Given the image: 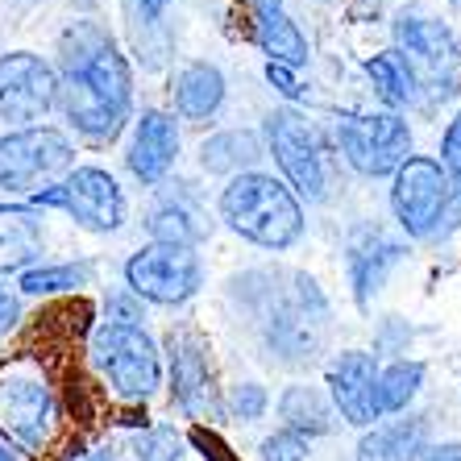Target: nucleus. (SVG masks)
Instances as JSON below:
<instances>
[{
    "instance_id": "1",
    "label": "nucleus",
    "mask_w": 461,
    "mask_h": 461,
    "mask_svg": "<svg viewBox=\"0 0 461 461\" xmlns=\"http://www.w3.org/2000/svg\"><path fill=\"white\" fill-rule=\"evenodd\" d=\"M59 113L92 146H113L133 121V67L100 22L59 33Z\"/></svg>"
},
{
    "instance_id": "2",
    "label": "nucleus",
    "mask_w": 461,
    "mask_h": 461,
    "mask_svg": "<svg viewBox=\"0 0 461 461\" xmlns=\"http://www.w3.org/2000/svg\"><path fill=\"white\" fill-rule=\"evenodd\" d=\"M262 283L267 287H254L249 275H241L233 279V291L258 316V333L270 357H279L283 366L316 362L329 341V300L321 283L303 270H287V275L262 270Z\"/></svg>"
},
{
    "instance_id": "3",
    "label": "nucleus",
    "mask_w": 461,
    "mask_h": 461,
    "mask_svg": "<svg viewBox=\"0 0 461 461\" xmlns=\"http://www.w3.org/2000/svg\"><path fill=\"white\" fill-rule=\"evenodd\" d=\"M216 212H221L229 233H237L241 241H249L258 249H270V254L300 246L303 229H308L300 195L291 192L279 175H267V171L233 175L221 187Z\"/></svg>"
},
{
    "instance_id": "4",
    "label": "nucleus",
    "mask_w": 461,
    "mask_h": 461,
    "mask_svg": "<svg viewBox=\"0 0 461 461\" xmlns=\"http://www.w3.org/2000/svg\"><path fill=\"white\" fill-rule=\"evenodd\" d=\"M391 216L403 241L440 246L461 229V187L429 154H411L391 175Z\"/></svg>"
},
{
    "instance_id": "5",
    "label": "nucleus",
    "mask_w": 461,
    "mask_h": 461,
    "mask_svg": "<svg viewBox=\"0 0 461 461\" xmlns=\"http://www.w3.org/2000/svg\"><path fill=\"white\" fill-rule=\"evenodd\" d=\"M87 362L121 403H150L162 386V349L146 324L100 321L87 337Z\"/></svg>"
},
{
    "instance_id": "6",
    "label": "nucleus",
    "mask_w": 461,
    "mask_h": 461,
    "mask_svg": "<svg viewBox=\"0 0 461 461\" xmlns=\"http://www.w3.org/2000/svg\"><path fill=\"white\" fill-rule=\"evenodd\" d=\"M59 429V395L33 354L0 362V437L22 453H42Z\"/></svg>"
},
{
    "instance_id": "7",
    "label": "nucleus",
    "mask_w": 461,
    "mask_h": 461,
    "mask_svg": "<svg viewBox=\"0 0 461 461\" xmlns=\"http://www.w3.org/2000/svg\"><path fill=\"white\" fill-rule=\"evenodd\" d=\"M76 171V141L63 129L30 125L0 138V192L33 195Z\"/></svg>"
},
{
    "instance_id": "8",
    "label": "nucleus",
    "mask_w": 461,
    "mask_h": 461,
    "mask_svg": "<svg viewBox=\"0 0 461 461\" xmlns=\"http://www.w3.org/2000/svg\"><path fill=\"white\" fill-rule=\"evenodd\" d=\"M25 204H30L33 212L54 208V212L71 216L87 233H117L129 216L125 192H121V183L113 179L104 167H76V171H67L59 183L33 192Z\"/></svg>"
},
{
    "instance_id": "9",
    "label": "nucleus",
    "mask_w": 461,
    "mask_h": 461,
    "mask_svg": "<svg viewBox=\"0 0 461 461\" xmlns=\"http://www.w3.org/2000/svg\"><path fill=\"white\" fill-rule=\"evenodd\" d=\"M262 141L267 154L279 162V179L287 183L295 195L321 204L329 195V162H324V146L321 133L312 129V121L303 117L300 108H275L262 125Z\"/></svg>"
},
{
    "instance_id": "10",
    "label": "nucleus",
    "mask_w": 461,
    "mask_h": 461,
    "mask_svg": "<svg viewBox=\"0 0 461 461\" xmlns=\"http://www.w3.org/2000/svg\"><path fill=\"white\" fill-rule=\"evenodd\" d=\"M333 133L341 158L366 179L395 175L411 158V125L403 113H341Z\"/></svg>"
},
{
    "instance_id": "11",
    "label": "nucleus",
    "mask_w": 461,
    "mask_h": 461,
    "mask_svg": "<svg viewBox=\"0 0 461 461\" xmlns=\"http://www.w3.org/2000/svg\"><path fill=\"white\" fill-rule=\"evenodd\" d=\"M204 287V262L195 249L183 246H141L125 262V291H133L141 303L158 308H183Z\"/></svg>"
},
{
    "instance_id": "12",
    "label": "nucleus",
    "mask_w": 461,
    "mask_h": 461,
    "mask_svg": "<svg viewBox=\"0 0 461 461\" xmlns=\"http://www.w3.org/2000/svg\"><path fill=\"white\" fill-rule=\"evenodd\" d=\"M167 345V378H171V399L187 420H216L225 411L221 391H216V370H212V349H208L204 333L192 324H175L162 337Z\"/></svg>"
},
{
    "instance_id": "13",
    "label": "nucleus",
    "mask_w": 461,
    "mask_h": 461,
    "mask_svg": "<svg viewBox=\"0 0 461 461\" xmlns=\"http://www.w3.org/2000/svg\"><path fill=\"white\" fill-rule=\"evenodd\" d=\"M59 104V76L54 63H46L33 50L0 54V121L30 129Z\"/></svg>"
},
{
    "instance_id": "14",
    "label": "nucleus",
    "mask_w": 461,
    "mask_h": 461,
    "mask_svg": "<svg viewBox=\"0 0 461 461\" xmlns=\"http://www.w3.org/2000/svg\"><path fill=\"white\" fill-rule=\"evenodd\" d=\"M395 50L420 71V79L432 84H453L461 76V38L449 22H440L424 9H403L391 22Z\"/></svg>"
},
{
    "instance_id": "15",
    "label": "nucleus",
    "mask_w": 461,
    "mask_h": 461,
    "mask_svg": "<svg viewBox=\"0 0 461 461\" xmlns=\"http://www.w3.org/2000/svg\"><path fill=\"white\" fill-rule=\"evenodd\" d=\"M324 383H329V403L333 411L354 424V429H375L378 420V362L375 354H362V349H341L333 354L329 370H324Z\"/></svg>"
},
{
    "instance_id": "16",
    "label": "nucleus",
    "mask_w": 461,
    "mask_h": 461,
    "mask_svg": "<svg viewBox=\"0 0 461 461\" xmlns=\"http://www.w3.org/2000/svg\"><path fill=\"white\" fill-rule=\"evenodd\" d=\"M408 258V241L395 233H386L378 225H357L349 233V249H345V270H349V287H354V303L370 308L375 295L386 287L391 270Z\"/></svg>"
},
{
    "instance_id": "17",
    "label": "nucleus",
    "mask_w": 461,
    "mask_h": 461,
    "mask_svg": "<svg viewBox=\"0 0 461 461\" xmlns=\"http://www.w3.org/2000/svg\"><path fill=\"white\" fill-rule=\"evenodd\" d=\"M179 121L167 108H146L141 117H133V133H129L125 167L141 187H158L179 162Z\"/></svg>"
},
{
    "instance_id": "18",
    "label": "nucleus",
    "mask_w": 461,
    "mask_h": 461,
    "mask_svg": "<svg viewBox=\"0 0 461 461\" xmlns=\"http://www.w3.org/2000/svg\"><path fill=\"white\" fill-rule=\"evenodd\" d=\"M246 13H249V38L267 63H279V67H303L308 63V38L300 33V25L291 22V13L283 0H246Z\"/></svg>"
},
{
    "instance_id": "19",
    "label": "nucleus",
    "mask_w": 461,
    "mask_h": 461,
    "mask_svg": "<svg viewBox=\"0 0 461 461\" xmlns=\"http://www.w3.org/2000/svg\"><path fill=\"white\" fill-rule=\"evenodd\" d=\"M225 96H229L225 71L208 63V59H192L171 76V104L179 121H192V125L212 121L225 108Z\"/></svg>"
},
{
    "instance_id": "20",
    "label": "nucleus",
    "mask_w": 461,
    "mask_h": 461,
    "mask_svg": "<svg viewBox=\"0 0 461 461\" xmlns=\"http://www.w3.org/2000/svg\"><path fill=\"white\" fill-rule=\"evenodd\" d=\"M154 246H183V249H200V241L208 237L204 225V208L195 204V195L187 192V183H175V192H167L158 204L146 216Z\"/></svg>"
},
{
    "instance_id": "21",
    "label": "nucleus",
    "mask_w": 461,
    "mask_h": 461,
    "mask_svg": "<svg viewBox=\"0 0 461 461\" xmlns=\"http://www.w3.org/2000/svg\"><path fill=\"white\" fill-rule=\"evenodd\" d=\"M432 445L429 416H403L366 429L357 440V461H420V453Z\"/></svg>"
},
{
    "instance_id": "22",
    "label": "nucleus",
    "mask_w": 461,
    "mask_h": 461,
    "mask_svg": "<svg viewBox=\"0 0 461 461\" xmlns=\"http://www.w3.org/2000/svg\"><path fill=\"white\" fill-rule=\"evenodd\" d=\"M267 158V141L258 129H221L212 138L200 141V167L208 175H246L258 171V162Z\"/></svg>"
},
{
    "instance_id": "23",
    "label": "nucleus",
    "mask_w": 461,
    "mask_h": 461,
    "mask_svg": "<svg viewBox=\"0 0 461 461\" xmlns=\"http://www.w3.org/2000/svg\"><path fill=\"white\" fill-rule=\"evenodd\" d=\"M366 79L375 87V96L386 104V113H399V108H411L424 100V79L395 46L366 59Z\"/></svg>"
},
{
    "instance_id": "24",
    "label": "nucleus",
    "mask_w": 461,
    "mask_h": 461,
    "mask_svg": "<svg viewBox=\"0 0 461 461\" xmlns=\"http://www.w3.org/2000/svg\"><path fill=\"white\" fill-rule=\"evenodd\" d=\"M279 420H283V429L300 432L303 440L329 437L337 429V411L329 403V395H324L321 386H308V383H291L279 395Z\"/></svg>"
},
{
    "instance_id": "25",
    "label": "nucleus",
    "mask_w": 461,
    "mask_h": 461,
    "mask_svg": "<svg viewBox=\"0 0 461 461\" xmlns=\"http://www.w3.org/2000/svg\"><path fill=\"white\" fill-rule=\"evenodd\" d=\"M42 254V221L30 204H0V270H25Z\"/></svg>"
},
{
    "instance_id": "26",
    "label": "nucleus",
    "mask_w": 461,
    "mask_h": 461,
    "mask_svg": "<svg viewBox=\"0 0 461 461\" xmlns=\"http://www.w3.org/2000/svg\"><path fill=\"white\" fill-rule=\"evenodd\" d=\"M429 366L420 357H395V362L378 366V416H403L424 391Z\"/></svg>"
},
{
    "instance_id": "27",
    "label": "nucleus",
    "mask_w": 461,
    "mask_h": 461,
    "mask_svg": "<svg viewBox=\"0 0 461 461\" xmlns=\"http://www.w3.org/2000/svg\"><path fill=\"white\" fill-rule=\"evenodd\" d=\"M96 283V262H42V267H25L17 287L22 295H63V291H84Z\"/></svg>"
},
{
    "instance_id": "28",
    "label": "nucleus",
    "mask_w": 461,
    "mask_h": 461,
    "mask_svg": "<svg viewBox=\"0 0 461 461\" xmlns=\"http://www.w3.org/2000/svg\"><path fill=\"white\" fill-rule=\"evenodd\" d=\"M133 457L138 461H183L187 457V437L175 424H141L133 432Z\"/></svg>"
},
{
    "instance_id": "29",
    "label": "nucleus",
    "mask_w": 461,
    "mask_h": 461,
    "mask_svg": "<svg viewBox=\"0 0 461 461\" xmlns=\"http://www.w3.org/2000/svg\"><path fill=\"white\" fill-rule=\"evenodd\" d=\"M221 403H225V411L233 420H241V424H254V420L267 416L270 395H267V386H262V383H237V386H229V395L221 399Z\"/></svg>"
},
{
    "instance_id": "30",
    "label": "nucleus",
    "mask_w": 461,
    "mask_h": 461,
    "mask_svg": "<svg viewBox=\"0 0 461 461\" xmlns=\"http://www.w3.org/2000/svg\"><path fill=\"white\" fill-rule=\"evenodd\" d=\"M258 453H262V461H303L308 457V440H303L300 432L275 429L270 437H262Z\"/></svg>"
},
{
    "instance_id": "31",
    "label": "nucleus",
    "mask_w": 461,
    "mask_h": 461,
    "mask_svg": "<svg viewBox=\"0 0 461 461\" xmlns=\"http://www.w3.org/2000/svg\"><path fill=\"white\" fill-rule=\"evenodd\" d=\"M104 321L108 324H141L146 321V308H141V300L133 295V291H113L104 300Z\"/></svg>"
},
{
    "instance_id": "32",
    "label": "nucleus",
    "mask_w": 461,
    "mask_h": 461,
    "mask_svg": "<svg viewBox=\"0 0 461 461\" xmlns=\"http://www.w3.org/2000/svg\"><path fill=\"white\" fill-rule=\"evenodd\" d=\"M440 171L449 175L453 183L461 187V113L445 125V138H440Z\"/></svg>"
},
{
    "instance_id": "33",
    "label": "nucleus",
    "mask_w": 461,
    "mask_h": 461,
    "mask_svg": "<svg viewBox=\"0 0 461 461\" xmlns=\"http://www.w3.org/2000/svg\"><path fill=\"white\" fill-rule=\"evenodd\" d=\"M267 84L275 87V92H283L287 100H300L303 96V87H300V79H295V71H291V67L267 63Z\"/></svg>"
},
{
    "instance_id": "34",
    "label": "nucleus",
    "mask_w": 461,
    "mask_h": 461,
    "mask_svg": "<svg viewBox=\"0 0 461 461\" xmlns=\"http://www.w3.org/2000/svg\"><path fill=\"white\" fill-rule=\"evenodd\" d=\"M17 321H22V300H17V295L0 283V333L17 329Z\"/></svg>"
},
{
    "instance_id": "35",
    "label": "nucleus",
    "mask_w": 461,
    "mask_h": 461,
    "mask_svg": "<svg viewBox=\"0 0 461 461\" xmlns=\"http://www.w3.org/2000/svg\"><path fill=\"white\" fill-rule=\"evenodd\" d=\"M420 461H461V440H432Z\"/></svg>"
},
{
    "instance_id": "36",
    "label": "nucleus",
    "mask_w": 461,
    "mask_h": 461,
    "mask_svg": "<svg viewBox=\"0 0 461 461\" xmlns=\"http://www.w3.org/2000/svg\"><path fill=\"white\" fill-rule=\"evenodd\" d=\"M175 0H133V9H138L141 25H158L162 22V13L171 9Z\"/></svg>"
},
{
    "instance_id": "37",
    "label": "nucleus",
    "mask_w": 461,
    "mask_h": 461,
    "mask_svg": "<svg viewBox=\"0 0 461 461\" xmlns=\"http://www.w3.org/2000/svg\"><path fill=\"white\" fill-rule=\"evenodd\" d=\"M195 440L204 445V457H212V461H229V449L221 445L216 437H204V432H195Z\"/></svg>"
},
{
    "instance_id": "38",
    "label": "nucleus",
    "mask_w": 461,
    "mask_h": 461,
    "mask_svg": "<svg viewBox=\"0 0 461 461\" xmlns=\"http://www.w3.org/2000/svg\"><path fill=\"white\" fill-rule=\"evenodd\" d=\"M76 461H121V453L113 449V445H100V449L84 453V457H76Z\"/></svg>"
},
{
    "instance_id": "39",
    "label": "nucleus",
    "mask_w": 461,
    "mask_h": 461,
    "mask_svg": "<svg viewBox=\"0 0 461 461\" xmlns=\"http://www.w3.org/2000/svg\"><path fill=\"white\" fill-rule=\"evenodd\" d=\"M0 461H25V453L17 449L9 437H0Z\"/></svg>"
}]
</instances>
